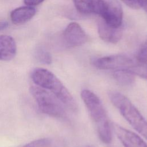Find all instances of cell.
<instances>
[{
    "instance_id": "6da1fadb",
    "label": "cell",
    "mask_w": 147,
    "mask_h": 147,
    "mask_svg": "<svg viewBox=\"0 0 147 147\" xmlns=\"http://www.w3.org/2000/svg\"><path fill=\"white\" fill-rule=\"evenodd\" d=\"M81 98L87 107L100 141L109 144L112 141V130L107 112L100 98L92 91L84 89Z\"/></svg>"
},
{
    "instance_id": "7a4b0ae2",
    "label": "cell",
    "mask_w": 147,
    "mask_h": 147,
    "mask_svg": "<svg viewBox=\"0 0 147 147\" xmlns=\"http://www.w3.org/2000/svg\"><path fill=\"white\" fill-rule=\"evenodd\" d=\"M31 78L36 86L53 93L66 107L74 112L77 111L78 106L74 97L51 71L43 68H36L31 73Z\"/></svg>"
},
{
    "instance_id": "3957f363",
    "label": "cell",
    "mask_w": 147,
    "mask_h": 147,
    "mask_svg": "<svg viewBox=\"0 0 147 147\" xmlns=\"http://www.w3.org/2000/svg\"><path fill=\"white\" fill-rule=\"evenodd\" d=\"M108 95L112 104L126 121L147 140V121L130 100L116 91H109Z\"/></svg>"
},
{
    "instance_id": "277c9868",
    "label": "cell",
    "mask_w": 147,
    "mask_h": 147,
    "mask_svg": "<svg viewBox=\"0 0 147 147\" xmlns=\"http://www.w3.org/2000/svg\"><path fill=\"white\" fill-rule=\"evenodd\" d=\"M29 90L41 112L55 118L65 116L66 107L53 93L36 85L31 86Z\"/></svg>"
},
{
    "instance_id": "5b68a950",
    "label": "cell",
    "mask_w": 147,
    "mask_h": 147,
    "mask_svg": "<svg viewBox=\"0 0 147 147\" xmlns=\"http://www.w3.org/2000/svg\"><path fill=\"white\" fill-rule=\"evenodd\" d=\"M94 65L102 70H127L134 74L137 67L140 64L130 56L117 54L97 58L93 61Z\"/></svg>"
},
{
    "instance_id": "8992f818",
    "label": "cell",
    "mask_w": 147,
    "mask_h": 147,
    "mask_svg": "<svg viewBox=\"0 0 147 147\" xmlns=\"http://www.w3.org/2000/svg\"><path fill=\"white\" fill-rule=\"evenodd\" d=\"M63 38L66 44L71 47L82 45L88 40V36L76 22L68 25L63 32Z\"/></svg>"
},
{
    "instance_id": "52a82bcc",
    "label": "cell",
    "mask_w": 147,
    "mask_h": 147,
    "mask_svg": "<svg viewBox=\"0 0 147 147\" xmlns=\"http://www.w3.org/2000/svg\"><path fill=\"white\" fill-rule=\"evenodd\" d=\"M76 9L83 14H95L101 17L106 11L110 1L107 0H73Z\"/></svg>"
},
{
    "instance_id": "ba28073f",
    "label": "cell",
    "mask_w": 147,
    "mask_h": 147,
    "mask_svg": "<svg viewBox=\"0 0 147 147\" xmlns=\"http://www.w3.org/2000/svg\"><path fill=\"white\" fill-rule=\"evenodd\" d=\"M114 130L124 147H147L146 142L135 133L117 124L114 125Z\"/></svg>"
},
{
    "instance_id": "9c48e42d",
    "label": "cell",
    "mask_w": 147,
    "mask_h": 147,
    "mask_svg": "<svg viewBox=\"0 0 147 147\" xmlns=\"http://www.w3.org/2000/svg\"><path fill=\"white\" fill-rule=\"evenodd\" d=\"M123 11L121 6L117 2L110 1L109 6L102 16L103 21L109 26L114 28L121 27Z\"/></svg>"
},
{
    "instance_id": "30bf717a",
    "label": "cell",
    "mask_w": 147,
    "mask_h": 147,
    "mask_svg": "<svg viewBox=\"0 0 147 147\" xmlns=\"http://www.w3.org/2000/svg\"><path fill=\"white\" fill-rule=\"evenodd\" d=\"M98 32L102 40L112 44L118 42L122 36V30L121 27H112L104 21H101L98 24Z\"/></svg>"
},
{
    "instance_id": "8fae6325",
    "label": "cell",
    "mask_w": 147,
    "mask_h": 147,
    "mask_svg": "<svg viewBox=\"0 0 147 147\" xmlns=\"http://www.w3.org/2000/svg\"><path fill=\"white\" fill-rule=\"evenodd\" d=\"M17 45L14 38L8 35L0 36V60L10 61L16 56Z\"/></svg>"
},
{
    "instance_id": "7c38bea8",
    "label": "cell",
    "mask_w": 147,
    "mask_h": 147,
    "mask_svg": "<svg viewBox=\"0 0 147 147\" xmlns=\"http://www.w3.org/2000/svg\"><path fill=\"white\" fill-rule=\"evenodd\" d=\"M36 13V10L33 6H21L12 10L10 17L13 24L20 25L30 20Z\"/></svg>"
},
{
    "instance_id": "4fadbf2b",
    "label": "cell",
    "mask_w": 147,
    "mask_h": 147,
    "mask_svg": "<svg viewBox=\"0 0 147 147\" xmlns=\"http://www.w3.org/2000/svg\"><path fill=\"white\" fill-rule=\"evenodd\" d=\"M113 75L115 80L122 86H130L135 80V75L127 70L114 71Z\"/></svg>"
},
{
    "instance_id": "5bb4252c",
    "label": "cell",
    "mask_w": 147,
    "mask_h": 147,
    "mask_svg": "<svg viewBox=\"0 0 147 147\" xmlns=\"http://www.w3.org/2000/svg\"><path fill=\"white\" fill-rule=\"evenodd\" d=\"M21 147H56L54 141L50 138H42L32 141Z\"/></svg>"
},
{
    "instance_id": "9a60e30c",
    "label": "cell",
    "mask_w": 147,
    "mask_h": 147,
    "mask_svg": "<svg viewBox=\"0 0 147 147\" xmlns=\"http://www.w3.org/2000/svg\"><path fill=\"white\" fill-rule=\"evenodd\" d=\"M35 56L37 60L41 63L49 64L52 62L51 54L42 48H38L35 52Z\"/></svg>"
},
{
    "instance_id": "2e32d148",
    "label": "cell",
    "mask_w": 147,
    "mask_h": 147,
    "mask_svg": "<svg viewBox=\"0 0 147 147\" xmlns=\"http://www.w3.org/2000/svg\"><path fill=\"white\" fill-rule=\"evenodd\" d=\"M137 61L142 64H147V40L140 48L137 55Z\"/></svg>"
},
{
    "instance_id": "e0dca14e",
    "label": "cell",
    "mask_w": 147,
    "mask_h": 147,
    "mask_svg": "<svg viewBox=\"0 0 147 147\" xmlns=\"http://www.w3.org/2000/svg\"><path fill=\"white\" fill-rule=\"evenodd\" d=\"M125 5L128 6L129 7L138 9L141 7L140 0H121Z\"/></svg>"
},
{
    "instance_id": "ac0fdd59",
    "label": "cell",
    "mask_w": 147,
    "mask_h": 147,
    "mask_svg": "<svg viewBox=\"0 0 147 147\" xmlns=\"http://www.w3.org/2000/svg\"><path fill=\"white\" fill-rule=\"evenodd\" d=\"M44 1V0H24V2L27 6H34L39 5Z\"/></svg>"
},
{
    "instance_id": "d6986e66",
    "label": "cell",
    "mask_w": 147,
    "mask_h": 147,
    "mask_svg": "<svg viewBox=\"0 0 147 147\" xmlns=\"http://www.w3.org/2000/svg\"><path fill=\"white\" fill-rule=\"evenodd\" d=\"M141 7H143L147 13V0H140Z\"/></svg>"
},
{
    "instance_id": "ffe728a7",
    "label": "cell",
    "mask_w": 147,
    "mask_h": 147,
    "mask_svg": "<svg viewBox=\"0 0 147 147\" xmlns=\"http://www.w3.org/2000/svg\"><path fill=\"white\" fill-rule=\"evenodd\" d=\"M8 26V23L5 21H0V30L5 29Z\"/></svg>"
},
{
    "instance_id": "44dd1931",
    "label": "cell",
    "mask_w": 147,
    "mask_h": 147,
    "mask_svg": "<svg viewBox=\"0 0 147 147\" xmlns=\"http://www.w3.org/2000/svg\"><path fill=\"white\" fill-rule=\"evenodd\" d=\"M145 78L147 79V69H146V75H145Z\"/></svg>"
},
{
    "instance_id": "7402d4cb",
    "label": "cell",
    "mask_w": 147,
    "mask_h": 147,
    "mask_svg": "<svg viewBox=\"0 0 147 147\" xmlns=\"http://www.w3.org/2000/svg\"><path fill=\"white\" fill-rule=\"evenodd\" d=\"M87 147H92V146H87Z\"/></svg>"
}]
</instances>
